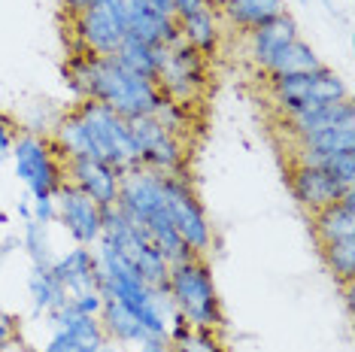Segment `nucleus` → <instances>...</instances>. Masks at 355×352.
<instances>
[{
	"label": "nucleus",
	"mask_w": 355,
	"mask_h": 352,
	"mask_svg": "<svg viewBox=\"0 0 355 352\" xmlns=\"http://www.w3.org/2000/svg\"><path fill=\"white\" fill-rule=\"evenodd\" d=\"M52 270L70 294L85 292V289H98V255H94L92 246L67 249L52 261Z\"/></svg>",
	"instance_id": "nucleus-18"
},
{
	"label": "nucleus",
	"mask_w": 355,
	"mask_h": 352,
	"mask_svg": "<svg viewBox=\"0 0 355 352\" xmlns=\"http://www.w3.org/2000/svg\"><path fill=\"white\" fill-rule=\"evenodd\" d=\"M55 215H58V210H55V195L52 197H34V206H31V219L43 222V225H49V222H55Z\"/></svg>",
	"instance_id": "nucleus-34"
},
{
	"label": "nucleus",
	"mask_w": 355,
	"mask_h": 352,
	"mask_svg": "<svg viewBox=\"0 0 355 352\" xmlns=\"http://www.w3.org/2000/svg\"><path fill=\"white\" fill-rule=\"evenodd\" d=\"M119 213L131 219L134 225L146 228L155 219L167 215L164 206V173H155L149 167H128L119 176Z\"/></svg>",
	"instance_id": "nucleus-10"
},
{
	"label": "nucleus",
	"mask_w": 355,
	"mask_h": 352,
	"mask_svg": "<svg viewBox=\"0 0 355 352\" xmlns=\"http://www.w3.org/2000/svg\"><path fill=\"white\" fill-rule=\"evenodd\" d=\"M101 325H103L107 340L122 343V346H140V343L152 340V334L146 331V325H143L128 307H122L119 301H103Z\"/></svg>",
	"instance_id": "nucleus-21"
},
{
	"label": "nucleus",
	"mask_w": 355,
	"mask_h": 352,
	"mask_svg": "<svg viewBox=\"0 0 355 352\" xmlns=\"http://www.w3.org/2000/svg\"><path fill=\"white\" fill-rule=\"evenodd\" d=\"M180 21V39L189 43L191 49H198L204 58H213L219 52V43H222V30H219V10L216 6H200L198 12H189L182 15Z\"/></svg>",
	"instance_id": "nucleus-19"
},
{
	"label": "nucleus",
	"mask_w": 355,
	"mask_h": 352,
	"mask_svg": "<svg viewBox=\"0 0 355 352\" xmlns=\"http://www.w3.org/2000/svg\"><path fill=\"white\" fill-rule=\"evenodd\" d=\"M21 246L28 249V255H31V261H34V264H43V267H49V264L55 261L52 243H49V225H43V222H37V219H28L25 222Z\"/></svg>",
	"instance_id": "nucleus-29"
},
{
	"label": "nucleus",
	"mask_w": 355,
	"mask_h": 352,
	"mask_svg": "<svg viewBox=\"0 0 355 352\" xmlns=\"http://www.w3.org/2000/svg\"><path fill=\"white\" fill-rule=\"evenodd\" d=\"M200 6H207V0H173V15L182 19V15H189V12H198Z\"/></svg>",
	"instance_id": "nucleus-37"
},
{
	"label": "nucleus",
	"mask_w": 355,
	"mask_h": 352,
	"mask_svg": "<svg viewBox=\"0 0 355 352\" xmlns=\"http://www.w3.org/2000/svg\"><path fill=\"white\" fill-rule=\"evenodd\" d=\"M73 34L79 52L116 55L128 39V0H92L73 15Z\"/></svg>",
	"instance_id": "nucleus-6"
},
{
	"label": "nucleus",
	"mask_w": 355,
	"mask_h": 352,
	"mask_svg": "<svg viewBox=\"0 0 355 352\" xmlns=\"http://www.w3.org/2000/svg\"><path fill=\"white\" fill-rule=\"evenodd\" d=\"M128 131H131L137 164L140 167H149V170L164 173V176H185L189 146H185V140L164 131V125L155 116L128 118Z\"/></svg>",
	"instance_id": "nucleus-8"
},
{
	"label": "nucleus",
	"mask_w": 355,
	"mask_h": 352,
	"mask_svg": "<svg viewBox=\"0 0 355 352\" xmlns=\"http://www.w3.org/2000/svg\"><path fill=\"white\" fill-rule=\"evenodd\" d=\"M137 352H173V349H171V343H167V337H152L146 343H140Z\"/></svg>",
	"instance_id": "nucleus-38"
},
{
	"label": "nucleus",
	"mask_w": 355,
	"mask_h": 352,
	"mask_svg": "<svg viewBox=\"0 0 355 352\" xmlns=\"http://www.w3.org/2000/svg\"><path fill=\"white\" fill-rule=\"evenodd\" d=\"M61 3H64V10H67L70 15H79L88 3H92V0H61Z\"/></svg>",
	"instance_id": "nucleus-39"
},
{
	"label": "nucleus",
	"mask_w": 355,
	"mask_h": 352,
	"mask_svg": "<svg viewBox=\"0 0 355 352\" xmlns=\"http://www.w3.org/2000/svg\"><path fill=\"white\" fill-rule=\"evenodd\" d=\"M268 91H270V100L277 103V109L282 113V118L306 113V109L322 107V103L349 98V88L331 67L306 70V73L268 76Z\"/></svg>",
	"instance_id": "nucleus-4"
},
{
	"label": "nucleus",
	"mask_w": 355,
	"mask_h": 352,
	"mask_svg": "<svg viewBox=\"0 0 355 352\" xmlns=\"http://www.w3.org/2000/svg\"><path fill=\"white\" fill-rule=\"evenodd\" d=\"M52 143L64 158H98L116 170H128L137 164L128 118L112 113L98 100H79L76 109L58 118Z\"/></svg>",
	"instance_id": "nucleus-1"
},
{
	"label": "nucleus",
	"mask_w": 355,
	"mask_h": 352,
	"mask_svg": "<svg viewBox=\"0 0 355 352\" xmlns=\"http://www.w3.org/2000/svg\"><path fill=\"white\" fill-rule=\"evenodd\" d=\"M164 55H167V46H149V43H140V39L128 37L112 58L122 64L125 70H131V73L155 82L161 64H164Z\"/></svg>",
	"instance_id": "nucleus-25"
},
{
	"label": "nucleus",
	"mask_w": 355,
	"mask_h": 352,
	"mask_svg": "<svg viewBox=\"0 0 355 352\" xmlns=\"http://www.w3.org/2000/svg\"><path fill=\"white\" fill-rule=\"evenodd\" d=\"M103 294L101 289H85V292H73L70 294V307L79 310V313H92V316H101V310H103Z\"/></svg>",
	"instance_id": "nucleus-32"
},
{
	"label": "nucleus",
	"mask_w": 355,
	"mask_h": 352,
	"mask_svg": "<svg viewBox=\"0 0 355 352\" xmlns=\"http://www.w3.org/2000/svg\"><path fill=\"white\" fill-rule=\"evenodd\" d=\"M67 76L73 91L83 100H98L122 118L155 116V109L164 103V94L152 79H143L131 70H125L112 55L79 52L70 61Z\"/></svg>",
	"instance_id": "nucleus-2"
},
{
	"label": "nucleus",
	"mask_w": 355,
	"mask_h": 352,
	"mask_svg": "<svg viewBox=\"0 0 355 352\" xmlns=\"http://www.w3.org/2000/svg\"><path fill=\"white\" fill-rule=\"evenodd\" d=\"M325 67V64L319 61L316 49H313L310 43H304L301 37L292 39V43L286 46V49L277 52V58H273L268 67H264V73L268 76H279V73H306V70H319Z\"/></svg>",
	"instance_id": "nucleus-26"
},
{
	"label": "nucleus",
	"mask_w": 355,
	"mask_h": 352,
	"mask_svg": "<svg viewBox=\"0 0 355 352\" xmlns=\"http://www.w3.org/2000/svg\"><path fill=\"white\" fill-rule=\"evenodd\" d=\"M12 143H15V137H12V127L0 118V161H3L6 155L12 152Z\"/></svg>",
	"instance_id": "nucleus-36"
},
{
	"label": "nucleus",
	"mask_w": 355,
	"mask_h": 352,
	"mask_svg": "<svg viewBox=\"0 0 355 352\" xmlns=\"http://www.w3.org/2000/svg\"><path fill=\"white\" fill-rule=\"evenodd\" d=\"M322 258H325L334 279H340L343 285H352V279H355V237L322 243Z\"/></svg>",
	"instance_id": "nucleus-28"
},
{
	"label": "nucleus",
	"mask_w": 355,
	"mask_h": 352,
	"mask_svg": "<svg viewBox=\"0 0 355 352\" xmlns=\"http://www.w3.org/2000/svg\"><path fill=\"white\" fill-rule=\"evenodd\" d=\"M207 3H209V6H216V10H219V6L225 3V0H207Z\"/></svg>",
	"instance_id": "nucleus-41"
},
{
	"label": "nucleus",
	"mask_w": 355,
	"mask_h": 352,
	"mask_svg": "<svg viewBox=\"0 0 355 352\" xmlns=\"http://www.w3.org/2000/svg\"><path fill=\"white\" fill-rule=\"evenodd\" d=\"M0 313H3V310H0Z\"/></svg>",
	"instance_id": "nucleus-42"
},
{
	"label": "nucleus",
	"mask_w": 355,
	"mask_h": 352,
	"mask_svg": "<svg viewBox=\"0 0 355 352\" xmlns=\"http://www.w3.org/2000/svg\"><path fill=\"white\" fill-rule=\"evenodd\" d=\"M119 176L122 170L98 161V158H64V182L83 188L98 206H116Z\"/></svg>",
	"instance_id": "nucleus-12"
},
{
	"label": "nucleus",
	"mask_w": 355,
	"mask_h": 352,
	"mask_svg": "<svg viewBox=\"0 0 355 352\" xmlns=\"http://www.w3.org/2000/svg\"><path fill=\"white\" fill-rule=\"evenodd\" d=\"M52 322L58 331H67L73 334L76 340L88 343V346L98 349L103 340H107V334H103V325H101V316H92V313H79L67 303V307H61L58 313L52 316Z\"/></svg>",
	"instance_id": "nucleus-27"
},
{
	"label": "nucleus",
	"mask_w": 355,
	"mask_h": 352,
	"mask_svg": "<svg viewBox=\"0 0 355 352\" xmlns=\"http://www.w3.org/2000/svg\"><path fill=\"white\" fill-rule=\"evenodd\" d=\"M98 352H131L128 346H122V343H112V340H103Z\"/></svg>",
	"instance_id": "nucleus-40"
},
{
	"label": "nucleus",
	"mask_w": 355,
	"mask_h": 352,
	"mask_svg": "<svg viewBox=\"0 0 355 352\" xmlns=\"http://www.w3.org/2000/svg\"><path fill=\"white\" fill-rule=\"evenodd\" d=\"M164 206L189 252L204 258L213 249V225L189 176H164Z\"/></svg>",
	"instance_id": "nucleus-7"
},
{
	"label": "nucleus",
	"mask_w": 355,
	"mask_h": 352,
	"mask_svg": "<svg viewBox=\"0 0 355 352\" xmlns=\"http://www.w3.org/2000/svg\"><path fill=\"white\" fill-rule=\"evenodd\" d=\"M10 158L15 176L31 191V197H52L64 186V155L52 140L40 134H21L12 143Z\"/></svg>",
	"instance_id": "nucleus-5"
},
{
	"label": "nucleus",
	"mask_w": 355,
	"mask_h": 352,
	"mask_svg": "<svg viewBox=\"0 0 355 352\" xmlns=\"http://www.w3.org/2000/svg\"><path fill=\"white\" fill-rule=\"evenodd\" d=\"M155 85L161 88L167 100L176 103H200L207 91V58L189 43H173L167 46L164 64L158 70Z\"/></svg>",
	"instance_id": "nucleus-9"
},
{
	"label": "nucleus",
	"mask_w": 355,
	"mask_h": 352,
	"mask_svg": "<svg viewBox=\"0 0 355 352\" xmlns=\"http://www.w3.org/2000/svg\"><path fill=\"white\" fill-rule=\"evenodd\" d=\"M128 37L149 46L180 43V21L176 15H164L146 0H128Z\"/></svg>",
	"instance_id": "nucleus-14"
},
{
	"label": "nucleus",
	"mask_w": 355,
	"mask_h": 352,
	"mask_svg": "<svg viewBox=\"0 0 355 352\" xmlns=\"http://www.w3.org/2000/svg\"><path fill=\"white\" fill-rule=\"evenodd\" d=\"M292 39H297V21L288 12L277 15L268 25L249 30V58H252L255 67H268V64L277 58L279 49H286Z\"/></svg>",
	"instance_id": "nucleus-16"
},
{
	"label": "nucleus",
	"mask_w": 355,
	"mask_h": 352,
	"mask_svg": "<svg viewBox=\"0 0 355 352\" xmlns=\"http://www.w3.org/2000/svg\"><path fill=\"white\" fill-rule=\"evenodd\" d=\"M55 219L67 228V234L76 240V246H98L103 234V206H98L83 188L64 186L55 191Z\"/></svg>",
	"instance_id": "nucleus-11"
},
{
	"label": "nucleus",
	"mask_w": 355,
	"mask_h": 352,
	"mask_svg": "<svg viewBox=\"0 0 355 352\" xmlns=\"http://www.w3.org/2000/svg\"><path fill=\"white\" fill-rule=\"evenodd\" d=\"M337 152H355V125L328 127V131H316L304 140H295L292 164H316L325 155H337Z\"/></svg>",
	"instance_id": "nucleus-17"
},
{
	"label": "nucleus",
	"mask_w": 355,
	"mask_h": 352,
	"mask_svg": "<svg viewBox=\"0 0 355 352\" xmlns=\"http://www.w3.org/2000/svg\"><path fill=\"white\" fill-rule=\"evenodd\" d=\"M191 107L195 103H176V100H167L155 109V118L161 125H164V131H171L173 137L185 140V134L195 127V118H191Z\"/></svg>",
	"instance_id": "nucleus-30"
},
{
	"label": "nucleus",
	"mask_w": 355,
	"mask_h": 352,
	"mask_svg": "<svg viewBox=\"0 0 355 352\" xmlns=\"http://www.w3.org/2000/svg\"><path fill=\"white\" fill-rule=\"evenodd\" d=\"M219 12L240 30H255L286 12V0H225Z\"/></svg>",
	"instance_id": "nucleus-22"
},
{
	"label": "nucleus",
	"mask_w": 355,
	"mask_h": 352,
	"mask_svg": "<svg viewBox=\"0 0 355 352\" xmlns=\"http://www.w3.org/2000/svg\"><path fill=\"white\" fill-rule=\"evenodd\" d=\"M313 167H322L325 173H331L334 179H340L343 186L355 188V152H337V155L319 158Z\"/></svg>",
	"instance_id": "nucleus-31"
},
{
	"label": "nucleus",
	"mask_w": 355,
	"mask_h": 352,
	"mask_svg": "<svg viewBox=\"0 0 355 352\" xmlns=\"http://www.w3.org/2000/svg\"><path fill=\"white\" fill-rule=\"evenodd\" d=\"M98 349H101V346H98ZM98 349L88 346V343H83V340H76L73 334L58 331V328H55L52 340L46 343V349H43V352H98Z\"/></svg>",
	"instance_id": "nucleus-33"
},
{
	"label": "nucleus",
	"mask_w": 355,
	"mask_h": 352,
	"mask_svg": "<svg viewBox=\"0 0 355 352\" xmlns=\"http://www.w3.org/2000/svg\"><path fill=\"white\" fill-rule=\"evenodd\" d=\"M340 125H355V107L349 98L322 103V107H313L306 113L282 118V127H286V134L292 140H304L316 131H328V127H340Z\"/></svg>",
	"instance_id": "nucleus-15"
},
{
	"label": "nucleus",
	"mask_w": 355,
	"mask_h": 352,
	"mask_svg": "<svg viewBox=\"0 0 355 352\" xmlns=\"http://www.w3.org/2000/svg\"><path fill=\"white\" fill-rule=\"evenodd\" d=\"M15 340V325L6 313H0V349H6Z\"/></svg>",
	"instance_id": "nucleus-35"
},
{
	"label": "nucleus",
	"mask_w": 355,
	"mask_h": 352,
	"mask_svg": "<svg viewBox=\"0 0 355 352\" xmlns=\"http://www.w3.org/2000/svg\"><path fill=\"white\" fill-rule=\"evenodd\" d=\"M313 234H316L319 246L355 237V188H349L340 201H334L325 210L313 213Z\"/></svg>",
	"instance_id": "nucleus-20"
},
{
	"label": "nucleus",
	"mask_w": 355,
	"mask_h": 352,
	"mask_svg": "<svg viewBox=\"0 0 355 352\" xmlns=\"http://www.w3.org/2000/svg\"><path fill=\"white\" fill-rule=\"evenodd\" d=\"M167 343L173 352H228L222 340V331L216 328H195L182 316L173 319L171 331H167Z\"/></svg>",
	"instance_id": "nucleus-23"
},
{
	"label": "nucleus",
	"mask_w": 355,
	"mask_h": 352,
	"mask_svg": "<svg viewBox=\"0 0 355 352\" xmlns=\"http://www.w3.org/2000/svg\"><path fill=\"white\" fill-rule=\"evenodd\" d=\"M164 289L171 294L176 313L189 325L222 331L225 313H222L219 289H216L213 270H209V264L200 255H189V258L171 264Z\"/></svg>",
	"instance_id": "nucleus-3"
},
{
	"label": "nucleus",
	"mask_w": 355,
	"mask_h": 352,
	"mask_svg": "<svg viewBox=\"0 0 355 352\" xmlns=\"http://www.w3.org/2000/svg\"><path fill=\"white\" fill-rule=\"evenodd\" d=\"M288 186H292L295 201L301 204L306 213L325 210V206L340 201L346 191H349V186H343L340 179H334V176L325 173L322 167H310V164L288 167Z\"/></svg>",
	"instance_id": "nucleus-13"
},
{
	"label": "nucleus",
	"mask_w": 355,
	"mask_h": 352,
	"mask_svg": "<svg viewBox=\"0 0 355 352\" xmlns=\"http://www.w3.org/2000/svg\"><path fill=\"white\" fill-rule=\"evenodd\" d=\"M28 289H31V298H34V307L43 310V313H49V316H55L61 307H67V301H70V292L64 289V283L55 276L52 264L49 267H43V264H34V267H31Z\"/></svg>",
	"instance_id": "nucleus-24"
}]
</instances>
